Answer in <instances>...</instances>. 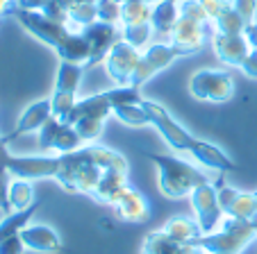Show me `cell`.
Segmentation results:
<instances>
[{"label":"cell","instance_id":"cell-1","mask_svg":"<svg viewBox=\"0 0 257 254\" xmlns=\"http://www.w3.org/2000/svg\"><path fill=\"white\" fill-rule=\"evenodd\" d=\"M112 170L127 173V161L123 154L109 148H78L59 154V173L55 179L68 193L93 195L102 177Z\"/></svg>","mask_w":257,"mask_h":254},{"label":"cell","instance_id":"cell-2","mask_svg":"<svg viewBox=\"0 0 257 254\" xmlns=\"http://www.w3.org/2000/svg\"><path fill=\"white\" fill-rule=\"evenodd\" d=\"M141 107H144V111L148 114V118H151V125H155L157 132L164 136V141L173 150L189 152L196 161H200L207 168H214L218 173H228V170L234 168V161L223 150L207 143V141L196 139L194 134H189V132L169 114L166 107L157 105V102H153V100H141Z\"/></svg>","mask_w":257,"mask_h":254},{"label":"cell","instance_id":"cell-3","mask_svg":"<svg viewBox=\"0 0 257 254\" xmlns=\"http://www.w3.org/2000/svg\"><path fill=\"white\" fill-rule=\"evenodd\" d=\"M146 159H151L157 166V173H160V191L166 197H185L191 195L198 186L209 184V179L200 173L198 168H194L191 163L182 161L178 157H171V154H155V152H144Z\"/></svg>","mask_w":257,"mask_h":254},{"label":"cell","instance_id":"cell-4","mask_svg":"<svg viewBox=\"0 0 257 254\" xmlns=\"http://www.w3.org/2000/svg\"><path fill=\"white\" fill-rule=\"evenodd\" d=\"M255 238H257V218L255 220L228 218L221 231L200 234L191 245L203 249L205 254H239Z\"/></svg>","mask_w":257,"mask_h":254},{"label":"cell","instance_id":"cell-5","mask_svg":"<svg viewBox=\"0 0 257 254\" xmlns=\"http://www.w3.org/2000/svg\"><path fill=\"white\" fill-rule=\"evenodd\" d=\"M7 16H12V19L19 21L21 28L28 30L32 37H37L39 41H44L46 46L55 48V53H57V50L66 44V39L71 37V32H68L66 25L57 23V21H53V19H48L44 12L21 10V7L12 5L10 12H7Z\"/></svg>","mask_w":257,"mask_h":254},{"label":"cell","instance_id":"cell-6","mask_svg":"<svg viewBox=\"0 0 257 254\" xmlns=\"http://www.w3.org/2000/svg\"><path fill=\"white\" fill-rule=\"evenodd\" d=\"M189 91L196 100L203 102H228L234 93L232 77L225 71H196L189 80Z\"/></svg>","mask_w":257,"mask_h":254},{"label":"cell","instance_id":"cell-7","mask_svg":"<svg viewBox=\"0 0 257 254\" xmlns=\"http://www.w3.org/2000/svg\"><path fill=\"white\" fill-rule=\"evenodd\" d=\"M5 173L14 179H44V177H57L59 173V157H14L5 154Z\"/></svg>","mask_w":257,"mask_h":254},{"label":"cell","instance_id":"cell-8","mask_svg":"<svg viewBox=\"0 0 257 254\" xmlns=\"http://www.w3.org/2000/svg\"><path fill=\"white\" fill-rule=\"evenodd\" d=\"M178 57H180V53L171 44L151 46V48L146 50V55H141L139 64H137L135 73H132V77H130V87L139 89L141 84H146L153 75H157V73L164 71L166 66H171Z\"/></svg>","mask_w":257,"mask_h":254},{"label":"cell","instance_id":"cell-9","mask_svg":"<svg viewBox=\"0 0 257 254\" xmlns=\"http://www.w3.org/2000/svg\"><path fill=\"white\" fill-rule=\"evenodd\" d=\"M82 37L87 39V44H89V62L84 64V68H91V66H96V64L105 62L109 50L121 41V34H118L116 25L102 23V21H96V23H91V25H84Z\"/></svg>","mask_w":257,"mask_h":254},{"label":"cell","instance_id":"cell-10","mask_svg":"<svg viewBox=\"0 0 257 254\" xmlns=\"http://www.w3.org/2000/svg\"><path fill=\"white\" fill-rule=\"evenodd\" d=\"M191 206H194V213L200 225V231H203V234L216 231L218 222L223 218V209H221V202H218L216 186H212V184L198 186L191 193Z\"/></svg>","mask_w":257,"mask_h":254},{"label":"cell","instance_id":"cell-11","mask_svg":"<svg viewBox=\"0 0 257 254\" xmlns=\"http://www.w3.org/2000/svg\"><path fill=\"white\" fill-rule=\"evenodd\" d=\"M218 202L221 209L228 218H239V220H255L257 218V191L255 193H243L232 186H225L221 179L216 184Z\"/></svg>","mask_w":257,"mask_h":254},{"label":"cell","instance_id":"cell-12","mask_svg":"<svg viewBox=\"0 0 257 254\" xmlns=\"http://www.w3.org/2000/svg\"><path fill=\"white\" fill-rule=\"evenodd\" d=\"M82 143L84 141L73 130V125L64 123L59 118H50L39 130V145L44 150H57L59 154H64L82 148Z\"/></svg>","mask_w":257,"mask_h":254},{"label":"cell","instance_id":"cell-13","mask_svg":"<svg viewBox=\"0 0 257 254\" xmlns=\"http://www.w3.org/2000/svg\"><path fill=\"white\" fill-rule=\"evenodd\" d=\"M203 44H205V21L180 14L178 23H175L173 32H171V46L180 53V57H185V55L198 53L203 48Z\"/></svg>","mask_w":257,"mask_h":254},{"label":"cell","instance_id":"cell-14","mask_svg":"<svg viewBox=\"0 0 257 254\" xmlns=\"http://www.w3.org/2000/svg\"><path fill=\"white\" fill-rule=\"evenodd\" d=\"M139 59H141V55L135 46H130L127 41H118V44L109 50V55L105 57L107 73H109V77L116 82L118 87H127Z\"/></svg>","mask_w":257,"mask_h":254},{"label":"cell","instance_id":"cell-15","mask_svg":"<svg viewBox=\"0 0 257 254\" xmlns=\"http://www.w3.org/2000/svg\"><path fill=\"white\" fill-rule=\"evenodd\" d=\"M109 204H112L114 213L125 222H144L146 218L151 216L148 200H146L137 188H132L130 184H125V186L114 195V200L109 202Z\"/></svg>","mask_w":257,"mask_h":254},{"label":"cell","instance_id":"cell-16","mask_svg":"<svg viewBox=\"0 0 257 254\" xmlns=\"http://www.w3.org/2000/svg\"><path fill=\"white\" fill-rule=\"evenodd\" d=\"M200 5L205 7L209 21H214L216 32H225V34H243L246 23L241 21V16L234 12L232 3L228 0H200Z\"/></svg>","mask_w":257,"mask_h":254},{"label":"cell","instance_id":"cell-17","mask_svg":"<svg viewBox=\"0 0 257 254\" xmlns=\"http://www.w3.org/2000/svg\"><path fill=\"white\" fill-rule=\"evenodd\" d=\"M23 238L25 247L34 249V252H46V254H64V243L59 234L48 225H25L19 231Z\"/></svg>","mask_w":257,"mask_h":254},{"label":"cell","instance_id":"cell-18","mask_svg":"<svg viewBox=\"0 0 257 254\" xmlns=\"http://www.w3.org/2000/svg\"><path fill=\"white\" fill-rule=\"evenodd\" d=\"M246 37L243 34H225V32H216L214 34V53L228 66H239L241 68L243 59L250 53Z\"/></svg>","mask_w":257,"mask_h":254},{"label":"cell","instance_id":"cell-19","mask_svg":"<svg viewBox=\"0 0 257 254\" xmlns=\"http://www.w3.org/2000/svg\"><path fill=\"white\" fill-rule=\"evenodd\" d=\"M50 118H53V107H50V100L32 102V105L23 111V116L19 118L16 130H12L10 134H5L3 139H5V143H10V141L19 139V136H23V134L37 132V130H41V127H44Z\"/></svg>","mask_w":257,"mask_h":254},{"label":"cell","instance_id":"cell-20","mask_svg":"<svg viewBox=\"0 0 257 254\" xmlns=\"http://www.w3.org/2000/svg\"><path fill=\"white\" fill-rule=\"evenodd\" d=\"M141 254H205L203 249H198L196 245L180 243V240L171 238L164 231H151L144 240Z\"/></svg>","mask_w":257,"mask_h":254},{"label":"cell","instance_id":"cell-21","mask_svg":"<svg viewBox=\"0 0 257 254\" xmlns=\"http://www.w3.org/2000/svg\"><path fill=\"white\" fill-rule=\"evenodd\" d=\"M112 111H114L112 102L107 100L105 93H96V96H89V98H84V100L75 102L73 109L68 111V116L64 118V123L73 125L75 120H80V118H102L105 120Z\"/></svg>","mask_w":257,"mask_h":254},{"label":"cell","instance_id":"cell-22","mask_svg":"<svg viewBox=\"0 0 257 254\" xmlns=\"http://www.w3.org/2000/svg\"><path fill=\"white\" fill-rule=\"evenodd\" d=\"M180 19V7L178 3H171V0H162L153 7V14H151V25L155 32L160 34H171Z\"/></svg>","mask_w":257,"mask_h":254},{"label":"cell","instance_id":"cell-23","mask_svg":"<svg viewBox=\"0 0 257 254\" xmlns=\"http://www.w3.org/2000/svg\"><path fill=\"white\" fill-rule=\"evenodd\" d=\"M162 231H164V234H169L171 238L180 240V243H189V245L194 243L200 234H203V231H200L198 220H191V218H187V216L171 218V220L162 227Z\"/></svg>","mask_w":257,"mask_h":254},{"label":"cell","instance_id":"cell-24","mask_svg":"<svg viewBox=\"0 0 257 254\" xmlns=\"http://www.w3.org/2000/svg\"><path fill=\"white\" fill-rule=\"evenodd\" d=\"M87 68L82 64H71L62 62L57 71V80H55V91L57 93H78V87L82 82V75Z\"/></svg>","mask_w":257,"mask_h":254},{"label":"cell","instance_id":"cell-25","mask_svg":"<svg viewBox=\"0 0 257 254\" xmlns=\"http://www.w3.org/2000/svg\"><path fill=\"white\" fill-rule=\"evenodd\" d=\"M57 55L62 57V62H71V64H87L89 62V44L87 39L82 37V32L75 34L71 32V37L66 39V44L57 50Z\"/></svg>","mask_w":257,"mask_h":254},{"label":"cell","instance_id":"cell-26","mask_svg":"<svg viewBox=\"0 0 257 254\" xmlns=\"http://www.w3.org/2000/svg\"><path fill=\"white\" fill-rule=\"evenodd\" d=\"M39 206H41V202H34V204L28 206V209L12 211L10 216H5V220L0 222V240H5V238H10V236L19 234L25 225H30V220H32V216L37 213Z\"/></svg>","mask_w":257,"mask_h":254},{"label":"cell","instance_id":"cell-27","mask_svg":"<svg viewBox=\"0 0 257 254\" xmlns=\"http://www.w3.org/2000/svg\"><path fill=\"white\" fill-rule=\"evenodd\" d=\"M153 7L146 0H125L121 3V21L125 25H139V23H151Z\"/></svg>","mask_w":257,"mask_h":254},{"label":"cell","instance_id":"cell-28","mask_svg":"<svg viewBox=\"0 0 257 254\" xmlns=\"http://www.w3.org/2000/svg\"><path fill=\"white\" fill-rule=\"evenodd\" d=\"M10 202H12V209L14 211H23L37 202L34 200V191H32L30 179H14V182L10 184Z\"/></svg>","mask_w":257,"mask_h":254},{"label":"cell","instance_id":"cell-29","mask_svg":"<svg viewBox=\"0 0 257 254\" xmlns=\"http://www.w3.org/2000/svg\"><path fill=\"white\" fill-rule=\"evenodd\" d=\"M112 114L116 116L121 123L132 125V127H141V125H148V123H151V118H148V114L144 111V107H141V105H121V107H114Z\"/></svg>","mask_w":257,"mask_h":254},{"label":"cell","instance_id":"cell-30","mask_svg":"<svg viewBox=\"0 0 257 254\" xmlns=\"http://www.w3.org/2000/svg\"><path fill=\"white\" fill-rule=\"evenodd\" d=\"M102 127H105V120L102 118H80L73 123V130L78 132V136L82 141H87V143L100 139Z\"/></svg>","mask_w":257,"mask_h":254},{"label":"cell","instance_id":"cell-31","mask_svg":"<svg viewBox=\"0 0 257 254\" xmlns=\"http://www.w3.org/2000/svg\"><path fill=\"white\" fill-rule=\"evenodd\" d=\"M107 100L112 102V109L114 107H121V105H141V93L137 87H118V89H112V91H105Z\"/></svg>","mask_w":257,"mask_h":254},{"label":"cell","instance_id":"cell-32","mask_svg":"<svg viewBox=\"0 0 257 254\" xmlns=\"http://www.w3.org/2000/svg\"><path fill=\"white\" fill-rule=\"evenodd\" d=\"M148 37H151V23L125 25V30H123V41H127L130 46H135L137 50H139L141 46H146Z\"/></svg>","mask_w":257,"mask_h":254},{"label":"cell","instance_id":"cell-33","mask_svg":"<svg viewBox=\"0 0 257 254\" xmlns=\"http://www.w3.org/2000/svg\"><path fill=\"white\" fill-rule=\"evenodd\" d=\"M71 21L80 25H91L98 21V10L96 3H82V5L71 7Z\"/></svg>","mask_w":257,"mask_h":254},{"label":"cell","instance_id":"cell-34","mask_svg":"<svg viewBox=\"0 0 257 254\" xmlns=\"http://www.w3.org/2000/svg\"><path fill=\"white\" fill-rule=\"evenodd\" d=\"M96 10H98V21H102V23L116 25V21H121V3H114V0H98Z\"/></svg>","mask_w":257,"mask_h":254},{"label":"cell","instance_id":"cell-35","mask_svg":"<svg viewBox=\"0 0 257 254\" xmlns=\"http://www.w3.org/2000/svg\"><path fill=\"white\" fill-rule=\"evenodd\" d=\"M41 12H44L48 19L57 21V23H64V25L71 21V14H68V7H66V3H64V0H48V3H46V7Z\"/></svg>","mask_w":257,"mask_h":254},{"label":"cell","instance_id":"cell-36","mask_svg":"<svg viewBox=\"0 0 257 254\" xmlns=\"http://www.w3.org/2000/svg\"><path fill=\"white\" fill-rule=\"evenodd\" d=\"M234 12H237L239 16H241L243 23H252V19H255V7H257V0H234L232 3Z\"/></svg>","mask_w":257,"mask_h":254},{"label":"cell","instance_id":"cell-37","mask_svg":"<svg viewBox=\"0 0 257 254\" xmlns=\"http://www.w3.org/2000/svg\"><path fill=\"white\" fill-rule=\"evenodd\" d=\"M10 175H0V211L5 213V216H10L12 211V202H10Z\"/></svg>","mask_w":257,"mask_h":254},{"label":"cell","instance_id":"cell-38","mask_svg":"<svg viewBox=\"0 0 257 254\" xmlns=\"http://www.w3.org/2000/svg\"><path fill=\"white\" fill-rule=\"evenodd\" d=\"M23 249H25V243L19 234L0 240V254H23Z\"/></svg>","mask_w":257,"mask_h":254},{"label":"cell","instance_id":"cell-39","mask_svg":"<svg viewBox=\"0 0 257 254\" xmlns=\"http://www.w3.org/2000/svg\"><path fill=\"white\" fill-rule=\"evenodd\" d=\"M241 71L246 73L248 77L257 80V50H250V53H248V57L243 59V64H241Z\"/></svg>","mask_w":257,"mask_h":254},{"label":"cell","instance_id":"cell-40","mask_svg":"<svg viewBox=\"0 0 257 254\" xmlns=\"http://www.w3.org/2000/svg\"><path fill=\"white\" fill-rule=\"evenodd\" d=\"M48 0H14V5L21 10H32V12H41L46 7Z\"/></svg>","mask_w":257,"mask_h":254},{"label":"cell","instance_id":"cell-41","mask_svg":"<svg viewBox=\"0 0 257 254\" xmlns=\"http://www.w3.org/2000/svg\"><path fill=\"white\" fill-rule=\"evenodd\" d=\"M243 37H246L248 46H250L252 50H257V23L252 21V23H248L246 28H243Z\"/></svg>","mask_w":257,"mask_h":254},{"label":"cell","instance_id":"cell-42","mask_svg":"<svg viewBox=\"0 0 257 254\" xmlns=\"http://www.w3.org/2000/svg\"><path fill=\"white\" fill-rule=\"evenodd\" d=\"M12 5H14V0H0V19L7 16V12H10Z\"/></svg>","mask_w":257,"mask_h":254},{"label":"cell","instance_id":"cell-43","mask_svg":"<svg viewBox=\"0 0 257 254\" xmlns=\"http://www.w3.org/2000/svg\"><path fill=\"white\" fill-rule=\"evenodd\" d=\"M66 3V7H68V14H71V7H75V5H82V3H98V0H64Z\"/></svg>","mask_w":257,"mask_h":254},{"label":"cell","instance_id":"cell-44","mask_svg":"<svg viewBox=\"0 0 257 254\" xmlns=\"http://www.w3.org/2000/svg\"><path fill=\"white\" fill-rule=\"evenodd\" d=\"M148 5H157V3H162V0H146Z\"/></svg>","mask_w":257,"mask_h":254},{"label":"cell","instance_id":"cell-45","mask_svg":"<svg viewBox=\"0 0 257 254\" xmlns=\"http://www.w3.org/2000/svg\"><path fill=\"white\" fill-rule=\"evenodd\" d=\"M171 3H182V0H171Z\"/></svg>","mask_w":257,"mask_h":254},{"label":"cell","instance_id":"cell-46","mask_svg":"<svg viewBox=\"0 0 257 254\" xmlns=\"http://www.w3.org/2000/svg\"><path fill=\"white\" fill-rule=\"evenodd\" d=\"M114 3H125V0H114Z\"/></svg>","mask_w":257,"mask_h":254}]
</instances>
